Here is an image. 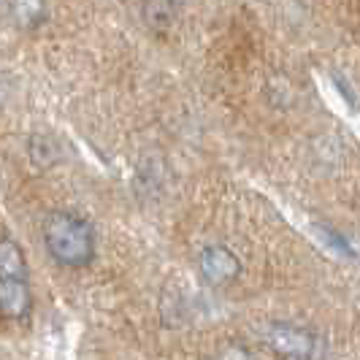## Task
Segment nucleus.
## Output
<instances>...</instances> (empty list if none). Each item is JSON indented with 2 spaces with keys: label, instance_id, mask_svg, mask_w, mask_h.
<instances>
[{
  "label": "nucleus",
  "instance_id": "f257e3e1",
  "mask_svg": "<svg viewBox=\"0 0 360 360\" xmlns=\"http://www.w3.org/2000/svg\"><path fill=\"white\" fill-rule=\"evenodd\" d=\"M44 247L57 266L87 269L98 252V238L84 217L73 212H52L44 219Z\"/></svg>",
  "mask_w": 360,
  "mask_h": 360
},
{
  "label": "nucleus",
  "instance_id": "f03ea898",
  "mask_svg": "<svg viewBox=\"0 0 360 360\" xmlns=\"http://www.w3.org/2000/svg\"><path fill=\"white\" fill-rule=\"evenodd\" d=\"M266 344L274 355L285 360H320L323 342L314 330L295 323H274L266 330Z\"/></svg>",
  "mask_w": 360,
  "mask_h": 360
},
{
  "label": "nucleus",
  "instance_id": "7ed1b4c3",
  "mask_svg": "<svg viewBox=\"0 0 360 360\" xmlns=\"http://www.w3.org/2000/svg\"><path fill=\"white\" fill-rule=\"evenodd\" d=\"M198 269L200 276L212 285V288H225L238 279L241 274V260L236 257V252H231L222 244H209L203 247L198 255Z\"/></svg>",
  "mask_w": 360,
  "mask_h": 360
},
{
  "label": "nucleus",
  "instance_id": "20e7f679",
  "mask_svg": "<svg viewBox=\"0 0 360 360\" xmlns=\"http://www.w3.org/2000/svg\"><path fill=\"white\" fill-rule=\"evenodd\" d=\"M33 309V292L27 279H0V314L8 320H25Z\"/></svg>",
  "mask_w": 360,
  "mask_h": 360
},
{
  "label": "nucleus",
  "instance_id": "39448f33",
  "mask_svg": "<svg viewBox=\"0 0 360 360\" xmlns=\"http://www.w3.org/2000/svg\"><path fill=\"white\" fill-rule=\"evenodd\" d=\"M0 279H27L25 252L11 238H0Z\"/></svg>",
  "mask_w": 360,
  "mask_h": 360
},
{
  "label": "nucleus",
  "instance_id": "423d86ee",
  "mask_svg": "<svg viewBox=\"0 0 360 360\" xmlns=\"http://www.w3.org/2000/svg\"><path fill=\"white\" fill-rule=\"evenodd\" d=\"M141 17L149 30L165 33L176 19V0H144Z\"/></svg>",
  "mask_w": 360,
  "mask_h": 360
},
{
  "label": "nucleus",
  "instance_id": "0eeeda50",
  "mask_svg": "<svg viewBox=\"0 0 360 360\" xmlns=\"http://www.w3.org/2000/svg\"><path fill=\"white\" fill-rule=\"evenodd\" d=\"M27 158H30V162L36 168L46 171V168H52V165L60 162V144L54 141L52 136H46V133H36L27 141Z\"/></svg>",
  "mask_w": 360,
  "mask_h": 360
},
{
  "label": "nucleus",
  "instance_id": "6e6552de",
  "mask_svg": "<svg viewBox=\"0 0 360 360\" xmlns=\"http://www.w3.org/2000/svg\"><path fill=\"white\" fill-rule=\"evenodd\" d=\"M46 14V0H11V17L19 27H38Z\"/></svg>",
  "mask_w": 360,
  "mask_h": 360
},
{
  "label": "nucleus",
  "instance_id": "1a4fd4ad",
  "mask_svg": "<svg viewBox=\"0 0 360 360\" xmlns=\"http://www.w3.org/2000/svg\"><path fill=\"white\" fill-rule=\"evenodd\" d=\"M217 360H255V355L244 347V344H228L219 355H217Z\"/></svg>",
  "mask_w": 360,
  "mask_h": 360
}]
</instances>
